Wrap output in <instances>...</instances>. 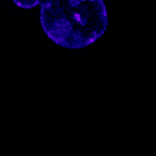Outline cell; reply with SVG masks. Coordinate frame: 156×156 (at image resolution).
Returning a JSON list of instances; mask_svg holds the SVG:
<instances>
[{"label":"cell","instance_id":"cell-1","mask_svg":"<svg viewBox=\"0 0 156 156\" xmlns=\"http://www.w3.org/2000/svg\"><path fill=\"white\" fill-rule=\"evenodd\" d=\"M40 22L45 34L56 45L82 49L105 34L108 17L103 0H43Z\"/></svg>","mask_w":156,"mask_h":156},{"label":"cell","instance_id":"cell-2","mask_svg":"<svg viewBox=\"0 0 156 156\" xmlns=\"http://www.w3.org/2000/svg\"><path fill=\"white\" fill-rule=\"evenodd\" d=\"M17 7L24 9H30L41 4L42 0H13Z\"/></svg>","mask_w":156,"mask_h":156}]
</instances>
